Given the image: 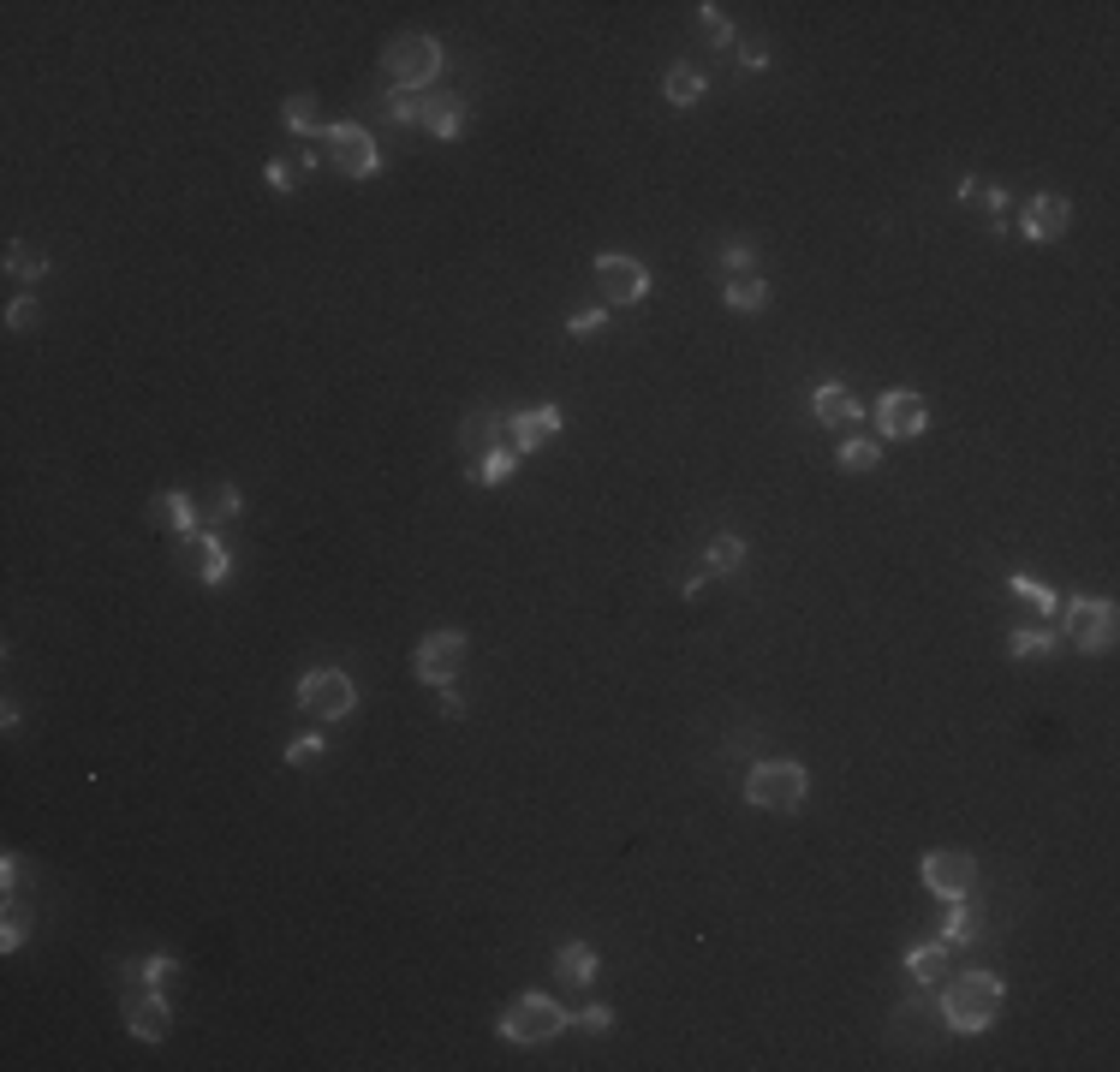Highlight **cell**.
Returning a JSON list of instances; mask_svg holds the SVG:
<instances>
[{
    "label": "cell",
    "instance_id": "cell-19",
    "mask_svg": "<svg viewBox=\"0 0 1120 1072\" xmlns=\"http://www.w3.org/2000/svg\"><path fill=\"white\" fill-rule=\"evenodd\" d=\"M465 126H471V114H465L459 96H424V131H436V138H459Z\"/></svg>",
    "mask_w": 1120,
    "mask_h": 1072
},
{
    "label": "cell",
    "instance_id": "cell-8",
    "mask_svg": "<svg viewBox=\"0 0 1120 1072\" xmlns=\"http://www.w3.org/2000/svg\"><path fill=\"white\" fill-rule=\"evenodd\" d=\"M180 567L192 572L197 584H209V590H221V584L232 578V555L221 548V537L209 525H197V530L180 537Z\"/></svg>",
    "mask_w": 1120,
    "mask_h": 1072
},
{
    "label": "cell",
    "instance_id": "cell-18",
    "mask_svg": "<svg viewBox=\"0 0 1120 1072\" xmlns=\"http://www.w3.org/2000/svg\"><path fill=\"white\" fill-rule=\"evenodd\" d=\"M501 435H507V417L501 412H471L459 424V441H465V453H471V459H483L490 447H501Z\"/></svg>",
    "mask_w": 1120,
    "mask_h": 1072
},
{
    "label": "cell",
    "instance_id": "cell-20",
    "mask_svg": "<svg viewBox=\"0 0 1120 1072\" xmlns=\"http://www.w3.org/2000/svg\"><path fill=\"white\" fill-rule=\"evenodd\" d=\"M948 959H953L948 942H924V947H912V954H906V971H912V983L936 989V983H948Z\"/></svg>",
    "mask_w": 1120,
    "mask_h": 1072
},
{
    "label": "cell",
    "instance_id": "cell-24",
    "mask_svg": "<svg viewBox=\"0 0 1120 1072\" xmlns=\"http://www.w3.org/2000/svg\"><path fill=\"white\" fill-rule=\"evenodd\" d=\"M746 567V543L739 537H715V543L704 548V578H727V572Z\"/></svg>",
    "mask_w": 1120,
    "mask_h": 1072
},
{
    "label": "cell",
    "instance_id": "cell-1",
    "mask_svg": "<svg viewBox=\"0 0 1120 1072\" xmlns=\"http://www.w3.org/2000/svg\"><path fill=\"white\" fill-rule=\"evenodd\" d=\"M995 1013H1002V977L995 971H960L948 977V995H941V1019L953 1031H990Z\"/></svg>",
    "mask_w": 1120,
    "mask_h": 1072
},
{
    "label": "cell",
    "instance_id": "cell-37",
    "mask_svg": "<svg viewBox=\"0 0 1120 1072\" xmlns=\"http://www.w3.org/2000/svg\"><path fill=\"white\" fill-rule=\"evenodd\" d=\"M328 751V739L323 733H310V739H293V745H286V762H293V769H304V762H316Z\"/></svg>",
    "mask_w": 1120,
    "mask_h": 1072
},
{
    "label": "cell",
    "instance_id": "cell-27",
    "mask_svg": "<svg viewBox=\"0 0 1120 1072\" xmlns=\"http://www.w3.org/2000/svg\"><path fill=\"white\" fill-rule=\"evenodd\" d=\"M286 126H293L298 138H316V131H323V108H316V96H293V102H286Z\"/></svg>",
    "mask_w": 1120,
    "mask_h": 1072
},
{
    "label": "cell",
    "instance_id": "cell-10",
    "mask_svg": "<svg viewBox=\"0 0 1120 1072\" xmlns=\"http://www.w3.org/2000/svg\"><path fill=\"white\" fill-rule=\"evenodd\" d=\"M924 888L936 894V900H966L972 888H978V858L972 853H924Z\"/></svg>",
    "mask_w": 1120,
    "mask_h": 1072
},
{
    "label": "cell",
    "instance_id": "cell-14",
    "mask_svg": "<svg viewBox=\"0 0 1120 1072\" xmlns=\"http://www.w3.org/2000/svg\"><path fill=\"white\" fill-rule=\"evenodd\" d=\"M567 429V417H561V405H537V412H519L507 417V447L513 453H537L542 441H554Z\"/></svg>",
    "mask_w": 1120,
    "mask_h": 1072
},
{
    "label": "cell",
    "instance_id": "cell-29",
    "mask_svg": "<svg viewBox=\"0 0 1120 1072\" xmlns=\"http://www.w3.org/2000/svg\"><path fill=\"white\" fill-rule=\"evenodd\" d=\"M239 506H245V495L232 489V483H221V489L209 495V506H203V525H209V530L227 525V518H239Z\"/></svg>",
    "mask_w": 1120,
    "mask_h": 1072
},
{
    "label": "cell",
    "instance_id": "cell-13",
    "mask_svg": "<svg viewBox=\"0 0 1120 1072\" xmlns=\"http://www.w3.org/2000/svg\"><path fill=\"white\" fill-rule=\"evenodd\" d=\"M412 668H417V680H424V685L459 680V668H465V632H429L424 644H417Z\"/></svg>",
    "mask_w": 1120,
    "mask_h": 1072
},
{
    "label": "cell",
    "instance_id": "cell-2",
    "mask_svg": "<svg viewBox=\"0 0 1120 1072\" xmlns=\"http://www.w3.org/2000/svg\"><path fill=\"white\" fill-rule=\"evenodd\" d=\"M298 710H304L316 727L346 721V715L358 710V685H352L346 668H310L304 680H298Z\"/></svg>",
    "mask_w": 1120,
    "mask_h": 1072
},
{
    "label": "cell",
    "instance_id": "cell-42",
    "mask_svg": "<svg viewBox=\"0 0 1120 1072\" xmlns=\"http://www.w3.org/2000/svg\"><path fill=\"white\" fill-rule=\"evenodd\" d=\"M18 942H25V924H18V912H13V905H6V930H0V947L13 954Z\"/></svg>",
    "mask_w": 1120,
    "mask_h": 1072
},
{
    "label": "cell",
    "instance_id": "cell-34",
    "mask_svg": "<svg viewBox=\"0 0 1120 1072\" xmlns=\"http://www.w3.org/2000/svg\"><path fill=\"white\" fill-rule=\"evenodd\" d=\"M6 328H13V334H37V328H42V304H37V298H13V304H6Z\"/></svg>",
    "mask_w": 1120,
    "mask_h": 1072
},
{
    "label": "cell",
    "instance_id": "cell-12",
    "mask_svg": "<svg viewBox=\"0 0 1120 1072\" xmlns=\"http://www.w3.org/2000/svg\"><path fill=\"white\" fill-rule=\"evenodd\" d=\"M870 417H876V429H882V441H912V435H924V424H930L924 400H918L912 388H889L876 400Z\"/></svg>",
    "mask_w": 1120,
    "mask_h": 1072
},
{
    "label": "cell",
    "instance_id": "cell-41",
    "mask_svg": "<svg viewBox=\"0 0 1120 1072\" xmlns=\"http://www.w3.org/2000/svg\"><path fill=\"white\" fill-rule=\"evenodd\" d=\"M602 323H608V304H602V311H579V316L567 323V334H596Z\"/></svg>",
    "mask_w": 1120,
    "mask_h": 1072
},
{
    "label": "cell",
    "instance_id": "cell-5",
    "mask_svg": "<svg viewBox=\"0 0 1120 1072\" xmlns=\"http://www.w3.org/2000/svg\"><path fill=\"white\" fill-rule=\"evenodd\" d=\"M567 1025H572V1013L561 1007V1001H549V995H519L513 1007L501 1013L495 1031H501L507 1043H549V1037H561Z\"/></svg>",
    "mask_w": 1120,
    "mask_h": 1072
},
{
    "label": "cell",
    "instance_id": "cell-28",
    "mask_svg": "<svg viewBox=\"0 0 1120 1072\" xmlns=\"http://www.w3.org/2000/svg\"><path fill=\"white\" fill-rule=\"evenodd\" d=\"M972 935H978V924H972L966 900H948V917H941V942H948V947H966Z\"/></svg>",
    "mask_w": 1120,
    "mask_h": 1072
},
{
    "label": "cell",
    "instance_id": "cell-21",
    "mask_svg": "<svg viewBox=\"0 0 1120 1072\" xmlns=\"http://www.w3.org/2000/svg\"><path fill=\"white\" fill-rule=\"evenodd\" d=\"M722 304H727V311H739V316H757L763 304H769V286H763L757 274H734L727 292H722Z\"/></svg>",
    "mask_w": 1120,
    "mask_h": 1072
},
{
    "label": "cell",
    "instance_id": "cell-25",
    "mask_svg": "<svg viewBox=\"0 0 1120 1072\" xmlns=\"http://www.w3.org/2000/svg\"><path fill=\"white\" fill-rule=\"evenodd\" d=\"M554 971H561L567 983H591L596 977V947L591 942H567L561 954H554Z\"/></svg>",
    "mask_w": 1120,
    "mask_h": 1072
},
{
    "label": "cell",
    "instance_id": "cell-4",
    "mask_svg": "<svg viewBox=\"0 0 1120 1072\" xmlns=\"http://www.w3.org/2000/svg\"><path fill=\"white\" fill-rule=\"evenodd\" d=\"M805 792H811V775L798 769V762H757L746 775V804H757V811H798L805 804Z\"/></svg>",
    "mask_w": 1120,
    "mask_h": 1072
},
{
    "label": "cell",
    "instance_id": "cell-15",
    "mask_svg": "<svg viewBox=\"0 0 1120 1072\" xmlns=\"http://www.w3.org/2000/svg\"><path fill=\"white\" fill-rule=\"evenodd\" d=\"M1067 220H1073V209H1067V197H1055V191H1044V197H1031L1025 203V239H1037V245H1049V239H1061L1067 233Z\"/></svg>",
    "mask_w": 1120,
    "mask_h": 1072
},
{
    "label": "cell",
    "instance_id": "cell-11",
    "mask_svg": "<svg viewBox=\"0 0 1120 1072\" xmlns=\"http://www.w3.org/2000/svg\"><path fill=\"white\" fill-rule=\"evenodd\" d=\"M126 1031L143 1037V1043H161L173 1031V1013H168V995L155 983H131L126 989Z\"/></svg>",
    "mask_w": 1120,
    "mask_h": 1072
},
{
    "label": "cell",
    "instance_id": "cell-39",
    "mask_svg": "<svg viewBox=\"0 0 1120 1072\" xmlns=\"http://www.w3.org/2000/svg\"><path fill=\"white\" fill-rule=\"evenodd\" d=\"M173 971H180V966H173L168 954H155V959H143V966H138V983H155V989H161V983H168Z\"/></svg>",
    "mask_w": 1120,
    "mask_h": 1072
},
{
    "label": "cell",
    "instance_id": "cell-40",
    "mask_svg": "<svg viewBox=\"0 0 1120 1072\" xmlns=\"http://www.w3.org/2000/svg\"><path fill=\"white\" fill-rule=\"evenodd\" d=\"M263 180H269L274 191H293V185H298V161H269V168H263Z\"/></svg>",
    "mask_w": 1120,
    "mask_h": 1072
},
{
    "label": "cell",
    "instance_id": "cell-32",
    "mask_svg": "<svg viewBox=\"0 0 1120 1072\" xmlns=\"http://www.w3.org/2000/svg\"><path fill=\"white\" fill-rule=\"evenodd\" d=\"M513 466H519V453L501 441V447H490L483 459H477V477H483V483H507V477H513Z\"/></svg>",
    "mask_w": 1120,
    "mask_h": 1072
},
{
    "label": "cell",
    "instance_id": "cell-7",
    "mask_svg": "<svg viewBox=\"0 0 1120 1072\" xmlns=\"http://www.w3.org/2000/svg\"><path fill=\"white\" fill-rule=\"evenodd\" d=\"M323 149H328V161H335L346 180H370V173H382V149H375V138L364 126H352V119H340V126L323 131Z\"/></svg>",
    "mask_w": 1120,
    "mask_h": 1072
},
{
    "label": "cell",
    "instance_id": "cell-44",
    "mask_svg": "<svg viewBox=\"0 0 1120 1072\" xmlns=\"http://www.w3.org/2000/svg\"><path fill=\"white\" fill-rule=\"evenodd\" d=\"M13 882H18V858H13V853H6V858H0V888H6V894H13Z\"/></svg>",
    "mask_w": 1120,
    "mask_h": 1072
},
{
    "label": "cell",
    "instance_id": "cell-16",
    "mask_svg": "<svg viewBox=\"0 0 1120 1072\" xmlns=\"http://www.w3.org/2000/svg\"><path fill=\"white\" fill-rule=\"evenodd\" d=\"M811 405H817V424L840 429V435H852V424L864 417V405L847 394V382H823V388L811 394Z\"/></svg>",
    "mask_w": 1120,
    "mask_h": 1072
},
{
    "label": "cell",
    "instance_id": "cell-17",
    "mask_svg": "<svg viewBox=\"0 0 1120 1072\" xmlns=\"http://www.w3.org/2000/svg\"><path fill=\"white\" fill-rule=\"evenodd\" d=\"M150 525H155V530H173V537H185V530H197V525H203V513H197V501H192V495L161 489V495L150 501Z\"/></svg>",
    "mask_w": 1120,
    "mask_h": 1072
},
{
    "label": "cell",
    "instance_id": "cell-36",
    "mask_svg": "<svg viewBox=\"0 0 1120 1072\" xmlns=\"http://www.w3.org/2000/svg\"><path fill=\"white\" fill-rule=\"evenodd\" d=\"M697 30H704L715 48H727V42H734V30H727V18L715 13V6H697Z\"/></svg>",
    "mask_w": 1120,
    "mask_h": 1072
},
{
    "label": "cell",
    "instance_id": "cell-23",
    "mask_svg": "<svg viewBox=\"0 0 1120 1072\" xmlns=\"http://www.w3.org/2000/svg\"><path fill=\"white\" fill-rule=\"evenodd\" d=\"M704 72H697V66H674L668 78H662V96H668L674 108H692V102H704Z\"/></svg>",
    "mask_w": 1120,
    "mask_h": 1072
},
{
    "label": "cell",
    "instance_id": "cell-38",
    "mask_svg": "<svg viewBox=\"0 0 1120 1072\" xmlns=\"http://www.w3.org/2000/svg\"><path fill=\"white\" fill-rule=\"evenodd\" d=\"M572 1025L591 1031V1037H602V1031H614V1013H608V1007H579V1013H572Z\"/></svg>",
    "mask_w": 1120,
    "mask_h": 1072
},
{
    "label": "cell",
    "instance_id": "cell-35",
    "mask_svg": "<svg viewBox=\"0 0 1120 1072\" xmlns=\"http://www.w3.org/2000/svg\"><path fill=\"white\" fill-rule=\"evenodd\" d=\"M722 262H727V274H751V269H757V245H751V239H727Z\"/></svg>",
    "mask_w": 1120,
    "mask_h": 1072
},
{
    "label": "cell",
    "instance_id": "cell-43",
    "mask_svg": "<svg viewBox=\"0 0 1120 1072\" xmlns=\"http://www.w3.org/2000/svg\"><path fill=\"white\" fill-rule=\"evenodd\" d=\"M441 715H448V721H459V715H465V698H453L448 685H441Z\"/></svg>",
    "mask_w": 1120,
    "mask_h": 1072
},
{
    "label": "cell",
    "instance_id": "cell-26",
    "mask_svg": "<svg viewBox=\"0 0 1120 1072\" xmlns=\"http://www.w3.org/2000/svg\"><path fill=\"white\" fill-rule=\"evenodd\" d=\"M1007 590H1013L1019 602H1031L1037 614H1055V608H1061V596L1049 590L1044 578H1031V572H1013V578H1007Z\"/></svg>",
    "mask_w": 1120,
    "mask_h": 1072
},
{
    "label": "cell",
    "instance_id": "cell-45",
    "mask_svg": "<svg viewBox=\"0 0 1120 1072\" xmlns=\"http://www.w3.org/2000/svg\"><path fill=\"white\" fill-rule=\"evenodd\" d=\"M746 66H751V72H763V66H769V48H763V42H751V48H746Z\"/></svg>",
    "mask_w": 1120,
    "mask_h": 1072
},
{
    "label": "cell",
    "instance_id": "cell-6",
    "mask_svg": "<svg viewBox=\"0 0 1120 1072\" xmlns=\"http://www.w3.org/2000/svg\"><path fill=\"white\" fill-rule=\"evenodd\" d=\"M1061 614H1067V638L1084 649V656L1108 649V644H1115V632H1120V608L1108 602V596H1079V602H1067Z\"/></svg>",
    "mask_w": 1120,
    "mask_h": 1072
},
{
    "label": "cell",
    "instance_id": "cell-30",
    "mask_svg": "<svg viewBox=\"0 0 1120 1072\" xmlns=\"http://www.w3.org/2000/svg\"><path fill=\"white\" fill-rule=\"evenodd\" d=\"M876 459H882V447L864 435H847L840 441V471H876Z\"/></svg>",
    "mask_w": 1120,
    "mask_h": 1072
},
{
    "label": "cell",
    "instance_id": "cell-3",
    "mask_svg": "<svg viewBox=\"0 0 1120 1072\" xmlns=\"http://www.w3.org/2000/svg\"><path fill=\"white\" fill-rule=\"evenodd\" d=\"M382 72H387L394 90H424V84H436V72H441V42L406 30V37H394L382 48Z\"/></svg>",
    "mask_w": 1120,
    "mask_h": 1072
},
{
    "label": "cell",
    "instance_id": "cell-9",
    "mask_svg": "<svg viewBox=\"0 0 1120 1072\" xmlns=\"http://www.w3.org/2000/svg\"><path fill=\"white\" fill-rule=\"evenodd\" d=\"M596 286H602V304H644L650 269L626 251H608V257H596Z\"/></svg>",
    "mask_w": 1120,
    "mask_h": 1072
},
{
    "label": "cell",
    "instance_id": "cell-31",
    "mask_svg": "<svg viewBox=\"0 0 1120 1072\" xmlns=\"http://www.w3.org/2000/svg\"><path fill=\"white\" fill-rule=\"evenodd\" d=\"M1049 649H1055V632H1044V626H1019L1007 638V656H1049Z\"/></svg>",
    "mask_w": 1120,
    "mask_h": 1072
},
{
    "label": "cell",
    "instance_id": "cell-22",
    "mask_svg": "<svg viewBox=\"0 0 1120 1072\" xmlns=\"http://www.w3.org/2000/svg\"><path fill=\"white\" fill-rule=\"evenodd\" d=\"M6 274H13L18 286H37L42 274H48V257H42L37 245H25V239H13V245H6Z\"/></svg>",
    "mask_w": 1120,
    "mask_h": 1072
},
{
    "label": "cell",
    "instance_id": "cell-33",
    "mask_svg": "<svg viewBox=\"0 0 1120 1072\" xmlns=\"http://www.w3.org/2000/svg\"><path fill=\"white\" fill-rule=\"evenodd\" d=\"M387 119H394V126H424V96H417V90H394V96H387Z\"/></svg>",
    "mask_w": 1120,
    "mask_h": 1072
}]
</instances>
